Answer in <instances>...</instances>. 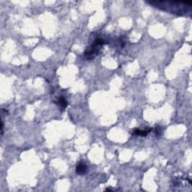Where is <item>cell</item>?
I'll return each instance as SVG.
<instances>
[{"instance_id": "4", "label": "cell", "mask_w": 192, "mask_h": 192, "mask_svg": "<svg viewBox=\"0 0 192 192\" xmlns=\"http://www.w3.org/2000/svg\"><path fill=\"white\" fill-rule=\"evenodd\" d=\"M153 129H148L146 130H140V129H134V131L132 132V135H136V136H141V137H146L147 134L149 132H152Z\"/></svg>"}, {"instance_id": "3", "label": "cell", "mask_w": 192, "mask_h": 192, "mask_svg": "<svg viewBox=\"0 0 192 192\" xmlns=\"http://www.w3.org/2000/svg\"><path fill=\"white\" fill-rule=\"evenodd\" d=\"M87 172V166L83 162H80L76 167V173L78 175H84Z\"/></svg>"}, {"instance_id": "6", "label": "cell", "mask_w": 192, "mask_h": 192, "mask_svg": "<svg viewBox=\"0 0 192 192\" xmlns=\"http://www.w3.org/2000/svg\"><path fill=\"white\" fill-rule=\"evenodd\" d=\"M156 130H155V134L157 137H159L162 135V128L160 125H156Z\"/></svg>"}, {"instance_id": "5", "label": "cell", "mask_w": 192, "mask_h": 192, "mask_svg": "<svg viewBox=\"0 0 192 192\" xmlns=\"http://www.w3.org/2000/svg\"><path fill=\"white\" fill-rule=\"evenodd\" d=\"M55 103L57 104V105H58L60 108L62 109H65L67 106H68V102H67V101L65 100L63 97L59 98L56 101Z\"/></svg>"}, {"instance_id": "1", "label": "cell", "mask_w": 192, "mask_h": 192, "mask_svg": "<svg viewBox=\"0 0 192 192\" xmlns=\"http://www.w3.org/2000/svg\"><path fill=\"white\" fill-rule=\"evenodd\" d=\"M146 2L160 10L178 15H187L191 13V2L150 1Z\"/></svg>"}, {"instance_id": "2", "label": "cell", "mask_w": 192, "mask_h": 192, "mask_svg": "<svg viewBox=\"0 0 192 192\" xmlns=\"http://www.w3.org/2000/svg\"><path fill=\"white\" fill-rule=\"evenodd\" d=\"M105 41L103 39H101V38H97L93 42V44H92L90 47L88 48L84 53V55L88 60H92L94 57H95L96 56L98 55L100 53L101 51V47L103 46L105 44Z\"/></svg>"}]
</instances>
